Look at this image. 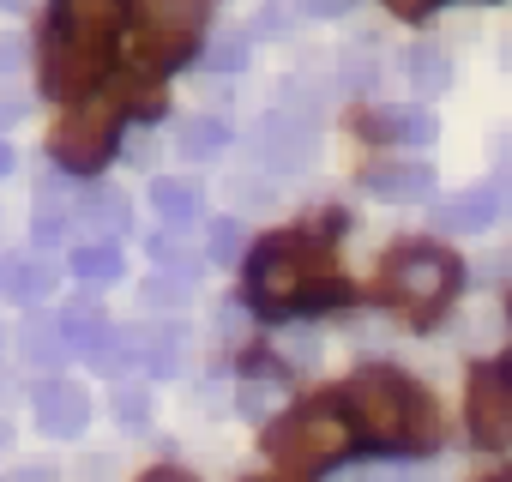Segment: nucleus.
<instances>
[{"mask_svg": "<svg viewBox=\"0 0 512 482\" xmlns=\"http://www.w3.org/2000/svg\"><path fill=\"white\" fill-rule=\"evenodd\" d=\"M272 404H278V374H272L266 386H260V380H247V386H241V416H253V422H260Z\"/></svg>", "mask_w": 512, "mask_h": 482, "instance_id": "obj_27", "label": "nucleus"}, {"mask_svg": "<svg viewBox=\"0 0 512 482\" xmlns=\"http://www.w3.org/2000/svg\"><path fill=\"white\" fill-rule=\"evenodd\" d=\"M25 362L31 368H61L67 362V338H61V320H25Z\"/></svg>", "mask_w": 512, "mask_h": 482, "instance_id": "obj_20", "label": "nucleus"}, {"mask_svg": "<svg viewBox=\"0 0 512 482\" xmlns=\"http://www.w3.org/2000/svg\"><path fill=\"white\" fill-rule=\"evenodd\" d=\"M67 235V217L61 211H37V241H61Z\"/></svg>", "mask_w": 512, "mask_h": 482, "instance_id": "obj_31", "label": "nucleus"}, {"mask_svg": "<svg viewBox=\"0 0 512 482\" xmlns=\"http://www.w3.org/2000/svg\"><path fill=\"white\" fill-rule=\"evenodd\" d=\"M464 422L470 440L482 452H500L512 440V368L506 362H482L470 374V398H464Z\"/></svg>", "mask_w": 512, "mask_h": 482, "instance_id": "obj_8", "label": "nucleus"}, {"mask_svg": "<svg viewBox=\"0 0 512 482\" xmlns=\"http://www.w3.org/2000/svg\"><path fill=\"white\" fill-rule=\"evenodd\" d=\"M145 482H193V476H175V470H157V476H145Z\"/></svg>", "mask_w": 512, "mask_h": 482, "instance_id": "obj_37", "label": "nucleus"}, {"mask_svg": "<svg viewBox=\"0 0 512 482\" xmlns=\"http://www.w3.org/2000/svg\"><path fill=\"white\" fill-rule=\"evenodd\" d=\"M19 55H25V49H19L13 37H0V73H13V67H19Z\"/></svg>", "mask_w": 512, "mask_h": 482, "instance_id": "obj_34", "label": "nucleus"}, {"mask_svg": "<svg viewBox=\"0 0 512 482\" xmlns=\"http://www.w3.org/2000/svg\"><path fill=\"white\" fill-rule=\"evenodd\" d=\"M109 55H115V49L85 43V37L49 25V31H43V91L61 97V103H85V97L109 79Z\"/></svg>", "mask_w": 512, "mask_h": 482, "instance_id": "obj_7", "label": "nucleus"}, {"mask_svg": "<svg viewBox=\"0 0 512 482\" xmlns=\"http://www.w3.org/2000/svg\"><path fill=\"white\" fill-rule=\"evenodd\" d=\"M127 266H121V248L115 241H85V248H73V278L85 284H115Z\"/></svg>", "mask_w": 512, "mask_h": 482, "instance_id": "obj_21", "label": "nucleus"}, {"mask_svg": "<svg viewBox=\"0 0 512 482\" xmlns=\"http://www.w3.org/2000/svg\"><path fill=\"white\" fill-rule=\"evenodd\" d=\"M362 187H368L374 199L410 205V199H428V193H434V169H428V163H410V157H386V163H368V169H362Z\"/></svg>", "mask_w": 512, "mask_h": 482, "instance_id": "obj_12", "label": "nucleus"}, {"mask_svg": "<svg viewBox=\"0 0 512 482\" xmlns=\"http://www.w3.org/2000/svg\"><path fill=\"white\" fill-rule=\"evenodd\" d=\"M181 296H187V284H181V278H175V284H163V278H151V284H145V302H151V308H175Z\"/></svg>", "mask_w": 512, "mask_h": 482, "instance_id": "obj_29", "label": "nucleus"}, {"mask_svg": "<svg viewBox=\"0 0 512 482\" xmlns=\"http://www.w3.org/2000/svg\"><path fill=\"white\" fill-rule=\"evenodd\" d=\"M13 482H55V470H43V464H31V470H19Z\"/></svg>", "mask_w": 512, "mask_h": 482, "instance_id": "obj_35", "label": "nucleus"}, {"mask_svg": "<svg viewBox=\"0 0 512 482\" xmlns=\"http://www.w3.org/2000/svg\"><path fill=\"white\" fill-rule=\"evenodd\" d=\"M151 205H157L163 223L181 229V223L199 217V187H193V181H175V175H157V181H151Z\"/></svg>", "mask_w": 512, "mask_h": 482, "instance_id": "obj_18", "label": "nucleus"}, {"mask_svg": "<svg viewBox=\"0 0 512 482\" xmlns=\"http://www.w3.org/2000/svg\"><path fill=\"white\" fill-rule=\"evenodd\" d=\"M247 482H290V476H247Z\"/></svg>", "mask_w": 512, "mask_h": 482, "instance_id": "obj_38", "label": "nucleus"}, {"mask_svg": "<svg viewBox=\"0 0 512 482\" xmlns=\"http://www.w3.org/2000/svg\"><path fill=\"white\" fill-rule=\"evenodd\" d=\"M79 217H85L91 229H103V235H115V229H127V199H121V193H91Z\"/></svg>", "mask_w": 512, "mask_h": 482, "instance_id": "obj_24", "label": "nucleus"}, {"mask_svg": "<svg viewBox=\"0 0 512 482\" xmlns=\"http://www.w3.org/2000/svg\"><path fill=\"white\" fill-rule=\"evenodd\" d=\"M386 7L398 13V19H422V13H434L440 0H386Z\"/></svg>", "mask_w": 512, "mask_h": 482, "instance_id": "obj_32", "label": "nucleus"}, {"mask_svg": "<svg viewBox=\"0 0 512 482\" xmlns=\"http://www.w3.org/2000/svg\"><path fill=\"white\" fill-rule=\"evenodd\" d=\"M266 446H272L278 464L314 476V470H332V464L350 458V446H356V422H350L338 404H302V410H290L284 422L266 428Z\"/></svg>", "mask_w": 512, "mask_h": 482, "instance_id": "obj_4", "label": "nucleus"}, {"mask_svg": "<svg viewBox=\"0 0 512 482\" xmlns=\"http://www.w3.org/2000/svg\"><path fill=\"white\" fill-rule=\"evenodd\" d=\"M139 344H145V332H133V326L115 332V326H109V338L91 350V368H97V374H121V368L139 362Z\"/></svg>", "mask_w": 512, "mask_h": 482, "instance_id": "obj_22", "label": "nucleus"}, {"mask_svg": "<svg viewBox=\"0 0 512 482\" xmlns=\"http://www.w3.org/2000/svg\"><path fill=\"white\" fill-rule=\"evenodd\" d=\"M229 139H235V133H229V121H223V115H193V121L175 133L181 157H193V163H211V157H217Z\"/></svg>", "mask_w": 512, "mask_h": 482, "instance_id": "obj_16", "label": "nucleus"}, {"mask_svg": "<svg viewBox=\"0 0 512 482\" xmlns=\"http://www.w3.org/2000/svg\"><path fill=\"white\" fill-rule=\"evenodd\" d=\"M350 290L332 278V260L314 235L290 229V235H272L253 248L247 260V302L266 308V314H290V308H332L344 302Z\"/></svg>", "mask_w": 512, "mask_h": 482, "instance_id": "obj_1", "label": "nucleus"}, {"mask_svg": "<svg viewBox=\"0 0 512 482\" xmlns=\"http://www.w3.org/2000/svg\"><path fill=\"white\" fill-rule=\"evenodd\" d=\"M344 398H350L356 434L374 440V446H428L440 434L434 398L416 380H404L398 368H362Z\"/></svg>", "mask_w": 512, "mask_h": 482, "instance_id": "obj_2", "label": "nucleus"}, {"mask_svg": "<svg viewBox=\"0 0 512 482\" xmlns=\"http://www.w3.org/2000/svg\"><path fill=\"white\" fill-rule=\"evenodd\" d=\"M284 25H290V7H260L253 13V31L260 37H284Z\"/></svg>", "mask_w": 512, "mask_h": 482, "instance_id": "obj_30", "label": "nucleus"}, {"mask_svg": "<svg viewBox=\"0 0 512 482\" xmlns=\"http://www.w3.org/2000/svg\"><path fill=\"white\" fill-rule=\"evenodd\" d=\"M25 115V97H7V91H0V127H13Z\"/></svg>", "mask_w": 512, "mask_h": 482, "instance_id": "obj_33", "label": "nucleus"}, {"mask_svg": "<svg viewBox=\"0 0 512 482\" xmlns=\"http://www.w3.org/2000/svg\"><path fill=\"white\" fill-rule=\"evenodd\" d=\"M211 0H133V43L145 67H181L199 49Z\"/></svg>", "mask_w": 512, "mask_h": 482, "instance_id": "obj_5", "label": "nucleus"}, {"mask_svg": "<svg viewBox=\"0 0 512 482\" xmlns=\"http://www.w3.org/2000/svg\"><path fill=\"white\" fill-rule=\"evenodd\" d=\"M506 157H512V139H506Z\"/></svg>", "mask_w": 512, "mask_h": 482, "instance_id": "obj_40", "label": "nucleus"}, {"mask_svg": "<svg viewBox=\"0 0 512 482\" xmlns=\"http://www.w3.org/2000/svg\"><path fill=\"white\" fill-rule=\"evenodd\" d=\"M61 338H67V350L91 356V350L109 338V320H103V308H97V302H73V308L61 314Z\"/></svg>", "mask_w": 512, "mask_h": 482, "instance_id": "obj_19", "label": "nucleus"}, {"mask_svg": "<svg viewBox=\"0 0 512 482\" xmlns=\"http://www.w3.org/2000/svg\"><path fill=\"white\" fill-rule=\"evenodd\" d=\"M181 356H187V332H181V326H163V332H151V350H145L151 374H175V368H181Z\"/></svg>", "mask_w": 512, "mask_h": 482, "instance_id": "obj_23", "label": "nucleus"}, {"mask_svg": "<svg viewBox=\"0 0 512 482\" xmlns=\"http://www.w3.org/2000/svg\"><path fill=\"white\" fill-rule=\"evenodd\" d=\"M121 19H127V0H55V25L103 49L121 43Z\"/></svg>", "mask_w": 512, "mask_h": 482, "instance_id": "obj_11", "label": "nucleus"}, {"mask_svg": "<svg viewBox=\"0 0 512 482\" xmlns=\"http://www.w3.org/2000/svg\"><path fill=\"white\" fill-rule=\"evenodd\" d=\"M458 284H464V266H458L446 248H434V241L392 248L386 266H380V296H386L398 314H410V326H428V320L458 296Z\"/></svg>", "mask_w": 512, "mask_h": 482, "instance_id": "obj_3", "label": "nucleus"}, {"mask_svg": "<svg viewBox=\"0 0 512 482\" xmlns=\"http://www.w3.org/2000/svg\"><path fill=\"white\" fill-rule=\"evenodd\" d=\"M308 151H314V127L302 115H266L247 133V157L260 169H272V175H296L308 163Z\"/></svg>", "mask_w": 512, "mask_h": 482, "instance_id": "obj_9", "label": "nucleus"}, {"mask_svg": "<svg viewBox=\"0 0 512 482\" xmlns=\"http://www.w3.org/2000/svg\"><path fill=\"white\" fill-rule=\"evenodd\" d=\"M31 410H37V428L55 434V440H73V434H85V422H91V398H85V386H73V380H43L37 398H31Z\"/></svg>", "mask_w": 512, "mask_h": 482, "instance_id": "obj_10", "label": "nucleus"}, {"mask_svg": "<svg viewBox=\"0 0 512 482\" xmlns=\"http://www.w3.org/2000/svg\"><path fill=\"white\" fill-rule=\"evenodd\" d=\"M500 205H506V193L488 181V187H464L458 199H446L440 211H434V223L440 229H452V235H476V229H488L494 217H500Z\"/></svg>", "mask_w": 512, "mask_h": 482, "instance_id": "obj_14", "label": "nucleus"}, {"mask_svg": "<svg viewBox=\"0 0 512 482\" xmlns=\"http://www.w3.org/2000/svg\"><path fill=\"white\" fill-rule=\"evenodd\" d=\"M211 67L217 73H241L247 67V37H217L211 43Z\"/></svg>", "mask_w": 512, "mask_h": 482, "instance_id": "obj_28", "label": "nucleus"}, {"mask_svg": "<svg viewBox=\"0 0 512 482\" xmlns=\"http://www.w3.org/2000/svg\"><path fill=\"white\" fill-rule=\"evenodd\" d=\"M482 482H512V470H506V476H482Z\"/></svg>", "mask_w": 512, "mask_h": 482, "instance_id": "obj_39", "label": "nucleus"}, {"mask_svg": "<svg viewBox=\"0 0 512 482\" xmlns=\"http://www.w3.org/2000/svg\"><path fill=\"white\" fill-rule=\"evenodd\" d=\"M121 109H127L121 97H85V103H73V109L61 115V127L49 133L55 163L73 169V175L103 169V163L115 157V139H121Z\"/></svg>", "mask_w": 512, "mask_h": 482, "instance_id": "obj_6", "label": "nucleus"}, {"mask_svg": "<svg viewBox=\"0 0 512 482\" xmlns=\"http://www.w3.org/2000/svg\"><path fill=\"white\" fill-rule=\"evenodd\" d=\"M0 290H7V302H43L55 290V272L43 260H7L0 266Z\"/></svg>", "mask_w": 512, "mask_h": 482, "instance_id": "obj_17", "label": "nucleus"}, {"mask_svg": "<svg viewBox=\"0 0 512 482\" xmlns=\"http://www.w3.org/2000/svg\"><path fill=\"white\" fill-rule=\"evenodd\" d=\"M356 133L368 139H398V145H434L440 121L428 109H362L356 115Z\"/></svg>", "mask_w": 512, "mask_h": 482, "instance_id": "obj_13", "label": "nucleus"}, {"mask_svg": "<svg viewBox=\"0 0 512 482\" xmlns=\"http://www.w3.org/2000/svg\"><path fill=\"white\" fill-rule=\"evenodd\" d=\"M0 175H13V145L0 139Z\"/></svg>", "mask_w": 512, "mask_h": 482, "instance_id": "obj_36", "label": "nucleus"}, {"mask_svg": "<svg viewBox=\"0 0 512 482\" xmlns=\"http://www.w3.org/2000/svg\"><path fill=\"white\" fill-rule=\"evenodd\" d=\"M115 422L121 428H145L151 422V392L145 386H115Z\"/></svg>", "mask_w": 512, "mask_h": 482, "instance_id": "obj_26", "label": "nucleus"}, {"mask_svg": "<svg viewBox=\"0 0 512 482\" xmlns=\"http://www.w3.org/2000/svg\"><path fill=\"white\" fill-rule=\"evenodd\" d=\"M398 73H404V85L422 91V97H434V91L452 85V61H446L434 43H410V49L398 55Z\"/></svg>", "mask_w": 512, "mask_h": 482, "instance_id": "obj_15", "label": "nucleus"}, {"mask_svg": "<svg viewBox=\"0 0 512 482\" xmlns=\"http://www.w3.org/2000/svg\"><path fill=\"white\" fill-rule=\"evenodd\" d=\"M205 260H217V266L241 260V223H235V217H217V223H211V235H205Z\"/></svg>", "mask_w": 512, "mask_h": 482, "instance_id": "obj_25", "label": "nucleus"}]
</instances>
